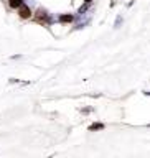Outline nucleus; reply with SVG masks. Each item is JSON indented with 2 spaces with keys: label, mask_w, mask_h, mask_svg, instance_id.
<instances>
[{
  "label": "nucleus",
  "mask_w": 150,
  "mask_h": 158,
  "mask_svg": "<svg viewBox=\"0 0 150 158\" xmlns=\"http://www.w3.org/2000/svg\"><path fill=\"white\" fill-rule=\"evenodd\" d=\"M30 15H32L30 8L25 7V5H22V7H20V17H22V18H30Z\"/></svg>",
  "instance_id": "obj_1"
},
{
  "label": "nucleus",
  "mask_w": 150,
  "mask_h": 158,
  "mask_svg": "<svg viewBox=\"0 0 150 158\" xmlns=\"http://www.w3.org/2000/svg\"><path fill=\"white\" fill-rule=\"evenodd\" d=\"M10 7H13V8L18 7L20 8V7H22V0H10Z\"/></svg>",
  "instance_id": "obj_2"
}]
</instances>
